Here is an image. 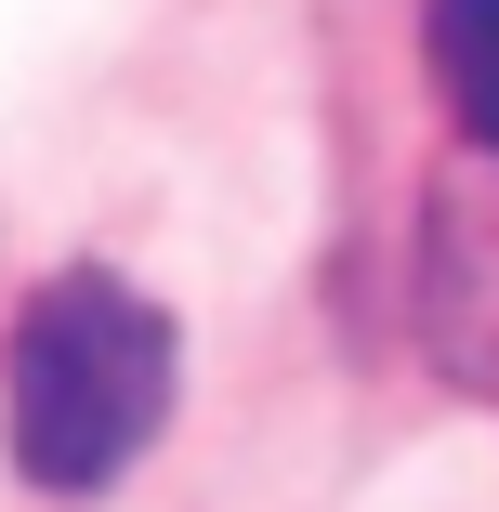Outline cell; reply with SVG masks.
Here are the masks:
<instances>
[{"instance_id":"obj_1","label":"cell","mask_w":499,"mask_h":512,"mask_svg":"<svg viewBox=\"0 0 499 512\" xmlns=\"http://www.w3.org/2000/svg\"><path fill=\"white\" fill-rule=\"evenodd\" d=\"M171 316L106 276V263H79L53 289H27V316H14V355H0V421H14V473L40 499H106L158 421H171Z\"/></svg>"},{"instance_id":"obj_2","label":"cell","mask_w":499,"mask_h":512,"mask_svg":"<svg viewBox=\"0 0 499 512\" xmlns=\"http://www.w3.org/2000/svg\"><path fill=\"white\" fill-rule=\"evenodd\" d=\"M421 342L460 394H499V158L434 184L421 211Z\"/></svg>"},{"instance_id":"obj_3","label":"cell","mask_w":499,"mask_h":512,"mask_svg":"<svg viewBox=\"0 0 499 512\" xmlns=\"http://www.w3.org/2000/svg\"><path fill=\"white\" fill-rule=\"evenodd\" d=\"M421 53L473 158H499V0H421Z\"/></svg>"}]
</instances>
